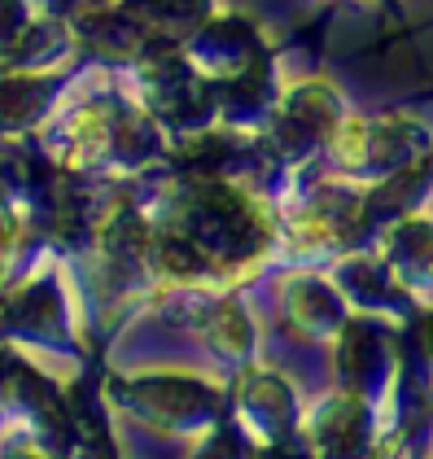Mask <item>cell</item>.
Returning a JSON list of instances; mask_svg holds the SVG:
<instances>
[{
  "label": "cell",
  "mask_w": 433,
  "mask_h": 459,
  "mask_svg": "<svg viewBox=\"0 0 433 459\" xmlns=\"http://www.w3.org/2000/svg\"><path fill=\"white\" fill-rule=\"evenodd\" d=\"M337 153H342L346 162H359L363 158V123H346V127L337 132Z\"/></svg>",
  "instance_id": "cell-1"
}]
</instances>
